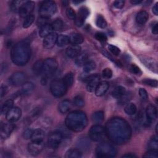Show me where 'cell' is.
Returning <instances> with one entry per match:
<instances>
[{
  "instance_id": "d6986e66",
  "label": "cell",
  "mask_w": 158,
  "mask_h": 158,
  "mask_svg": "<svg viewBox=\"0 0 158 158\" xmlns=\"http://www.w3.org/2000/svg\"><path fill=\"white\" fill-rule=\"evenodd\" d=\"M145 114L146 118L149 123L155 121L157 117V108L152 104L148 105L146 108Z\"/></svg>"
},
{
  "instance_id": "9f6ffc18",
  "label": "cell",
  "mask_w": 158,
  "mask_h": 158,
  "mask_svg": "<svg viewBox=\"0 0 158 158\" xmlns=\"http://www.w3.org/2000/svg\"><path fill=\"white\" fill-rule=\"evenodd\" d=\"M139 94L141 96V98L143 99H147L148 98V94L147 91H146V89H144V88H139Z\"/></svg>"
},
{
  "instance_id": "bcb514c9",
  "label": "cell",
  "mask_w": 158,
  "mask_h": 158,
  "mask_svg": "<svg viewBox=\"0 0 158 158\" xmlns=\"http://www.w3.org/2000/svg\"><path fill=\"white\" fill-rule=\"evenodd\" d=\"M143 83L146 85L150 86L151 87H154V88L157 87V85H158L157 81L156 80H153V79L146 78L144 80H143Z\"/></svg>"
},
{
  "instance_id": "d6a6232c",
  "label": "cell",
  "mask_w": 158,
  "mask_h": 158,
  "mask_svg": "<svg viewBox=\"0 0 158 158\" xmlns=\"http://www.w3.org/2000/svg\"><path fill=\"white\" fill-rule=\"evenodd\" d=\"M70 43L69 36L64 35H60L57 36L56 44L59 47H64Z\"/></svg>"
},
{
  "instance_id": "c3c4849f",
  "label": "cell",
  "mask_w": 158,
  "mask_h": 158,
  "mask_svg": "<svg viewBox=\"0 0 158 158\" xmlns=\"http://www.w3.org/2000/svg\"><path fill=\"white\" fill-rule=\"evenodd\" d=\"M108 49L114 56H118L120 53V49L118 48H117V46H114L112 44H109L108 46Z\"/></svg>"
},
{
  "instance_id": "ee69618b",
  "label": "cell",
  "mask_w": 158,
  "mask_h": 158,
  "mask_svg": "<svg viewBox=\"0 0 158 158\" xmlns=\"http://www.w3.org/2000/svg\"><path fill=\"white\" fill-rule=\"evenodd\" d=\"M73 104L77 107H81L85 105V101L83 97H81L80 95H78L73 98Z\"/></svg>"
},
{
  "instance_id": "f1b7e54d",
  "label": "cell",
  "mask_w": 158,
  "mask_h": 158,
  "mask_svg": "<svg viewBox=\"0 0 158 158\" xmlns=\"http://www.w3.org/2000/svg\"><path fill=\"white\" fill-rule=\"evenodd\" d=\"M88 60V54L86 52L80 54L75 59V64L77 66H83L84 64Z\"/></svg>"
},
{
  "instance_id": "003e7915",
  "label": "cell",
  "mask_w": 158,
  "mask_h": 158,
  "mask_svg": "<svg viewBox=\"0 0 158 158\" xmlns=\"http://www.w3.org/2000/svg\"><path fill=\"white\" fill-rule=\"evenodd\" d=\"M156 132L157 133V125H156Z\"/></svg>"
},
{
  "instance_id": "5b68a950",
  "label": "cell",
  "mask_w": 158,
  "mask_h": 158,
  "mask_svg": "<svg viewBox=\"0 0 158 158\" xmlns=\"http://www.w3.org/2000/svg\"><path fill=\"white\" fill-rule=\"evenodd\" d=\"M56 4L53 1H43L39 7V14L41 17L49 19L56 11Z\"/></svg>"
},
{
  "instance_id": "8992f818",
  "label": "cell",
  "mask_w": 158,
  "mask_h": 158,
  "mask_svg": "<svg viewBox=\"0 0 158 158\" xmlns=\"http://www.w3.org/2000/svg\"><path fill=\"white\" fill-rule=\"evenodd\" d=\"M67 88L62 80L56 79L51 81L50 85V90L53 96L57 98H60L65 94Z\"/></svg>"
},
{
  "instance_id": "44dd1931",
  "label": "cell",
  "mask_w": 158,
  "mask_h": 158,
  "mask_svg": "<svg viewBox=\"0 0 158 158\" xmlns=\"http://www.w3.org/2000/svg\"><path fill=\"white\" fill-rule=\"evenodd\" d=\"M81 47L79 45H71L66 49V54L70 58H76L81 53Z\"/></svg>"
},
{
  "instance_id": "8fae6325",
  "label": "cell",
  "mask_w": 158,
  "mask_h": 158,
  "mask_svg": "<svg viewBox=\"0 0 158 158\" xmlns=\"http://www.w3.org/2000/svg\"><path fill=\"white\" fill-rule=\"evenodd\" d=\"M27 79L25 73L22 72H16L11 75L9 78V83L14 86H18L22 85Z\"/></svg>"
},
{
  "instance_id": "f35d334b",
  "label": "cell",
  "mask_w": 158,
  "mask_h": 158,
  "mask_svg": "<svg viewBox=\"0 0 158 158\" xmlns=\"http://www.w3.org/2000/svg\"><path fill=\"white\" fill-rule=\"evenodd\" d=\"M148 147L149 150H156L157 151L158 149V139L157 136H154L148 142Z\"/></svg>"
},
{
  "instance_id": "9c48e42d",
  "label": "cell",
  "mask_w": 158,
  "mask_h": 158,
  "mask_svg": "<svg viewBox=\"0 0 158 158\" xmlns=\"http://www.w3.org/2000/svg\"><path fill=\"white\" fill-rule=\"evenodd\" d=\"M63 136L60 131H55L51 133L48 139V146L50 149H55L60 144Z\"/></svg>"
},
{
  "instance_id": "cb8c5ba5",
  "label": "cell",
  "mask_w": 158,
  "mask_h": 158,
  "mask_svg": "<svg viewBox=\"0 0 158 158\" xmlns=\"http://www.w3.org/2000/svg\"><path fill=\"white\" fill-rule=\"evenodd\" d=\"M69 41L73 45H78L84 41V38L81 35L78 33H72L69 36Z\"/></svg>"
},
{
  "instance_id": "30bf717a",
  "label": "cell",
  "mask_w": 158,
  "mask_h": 158,
  "mask_svg": "<svg viewBox=\"0 0 158 158\" xmlns=\"http://www.w3.org/2000/svg\"><path fill=\"white\" fill-rule=\"evenodd\" d=\"M100 76L98 74H93L84 78V81L86 85V90L89 92H93L98 84L100 82Z\"/></svg>"
},
{
  "instance_id": "1f68e13d",
  "label": "cell",
  "mask_w": 158,
  "mask_h": 158,
  "mask_svg": "<svg viewBox=\"0 0 158 158\" xmlns=\"http://www.w3.org/2000/svg\"><path fill=\"white\" fill-rule=\"evenodd\" d=\"M62 81H64V84L67 86V88H70L72 86L74 82V75L72 72L67 73L64 77Z\"/></svg>"
},
{
  "instance_id": "83f0119b",
  "label": "cell",
  "mask_w": 158,
  "mask_h": 158,
  "mask_svg": "<svg viewBox=\"0 0 158 158\" xmlns=\"http://www.w3.org/2000/svg\"><path fill=\"white\" fill-rule=\"evenodd\" d=\"M149 14L146 11L141 10L137 14L136 17V20L138 23L140 25L144 24L148 20Z\"/></svg>"
},
{
  "instance_id": "b9f144b4",
  "label": "cell",
  "mask_w": 158,
  "mask_h": 158,
  "mask_svg": "<svg viewBox=\"0 0 158 158\" xmlns=\"http://www.w3.org/2000/svg\"><path fill=\"white\" fill-rule=\"evenodd\" d=\"M96 24L97 27L101 28H104L107 27V22L104 17L101 14H98L97 15L96 19Z\"/></svg>"
},
{
  "instance_id": "f907efd6",
  "label": "cell",
  "mask_w": 158,
  "mask_h": 158,
  "mask_svg": "<svg viewBox=\"0 0 158 158\" xmlns=\"http://www.w3.org/2000/svg\"><path fill=\"white\" fill-rule=\"evenodd\" d=\"M66 15L67 17L70 20H75L76 18V14L73 9L71 7H68L66 10Z\"/></svg>"
},
{
  "instance_id": "6f0895ef",
  "label": "cell",
  "mask_w": 158,
  "mask_h": 158,
  "mask_svg": "<svg viewBox=\"0 0 158 158\" xmlns=\"http://www.w3.org/2000/svg\"><path fill=\"white\" fill-rule=\"evenodd\" d=\"M33 130H31V129H27L25 130V131L23 132V136L25 139H29V138H31V135H32V133H33Z\"/></svg>"
},
{
  "instance_id": "484cf974",
  "label": "cell",
  "mask_w": 158,
  "mask_h": 158,
  "mask_svg": "<svg viewBox=\"0 0 158 158\" xmlns=\"http://www.w3.org/2000/svg\"><path fill=\"white\" fill-rule=\"evenodd\" d=\"M52 27L51 24L47 23L45 24L41 27H40V31H39V35L41 37H46L49 34L51 33L52 31Z\"/></svg>"
},
{
  "instance_id": "6da1fadb",
  "label": "cell",
  "mask_w": 158,
  "mask_h": 158,
  "mask_svg": "<svg viewBox=\"0 0 158 158\" xmlns=\"http://www.w3.org/2000/svg\"><path fill=\"white\" fill-rule=\"evenodd\" d=\"M106 135L114 144L126 143L131 136V128L129 123L121 117H113L107 122Z\"/></svg>"
},
{
  "instance_id": "e575fe53",
  "label": "cell",
  "mask_w": 158,
  "mask_h": 158,
  "mask_svg": "<svg viewBox=\"0 0 158 158\" xmlns=\"http://www.w3.org/2000/svg\"><path fill=\"white\" fill-rule=\"evenodd\" d=\"M14 101L12 99H7L4 102L2 106L1 109V114H6L7 112L13 107Z\"/></svg>"
},
{
  "instance_id": "52a82bcc",
  "label": "cell",
  "mask_w": 158,
  "mask_h": 158,
  "mask_svg": "<svg viewBox=\"0 0 158 158\" xmlns=\"http://www.w3.org/2000/svg\"><path fill=\"white\" fill-rule=\"evenodd\" d=\"M106 135L105 128L100 125L92 126L89 131V137L94 141H100Z\"/></svg>"
},
{
  "instance_id": "4dcf8cb0",
  "label": "cell",
  "mask_w": 158,
  "mask_h": 158,
  "mask_svg": "<svg viewBox=\"0 0 158 158\" xmlns=\"http://www.w3.org/2000/svg\"><path fill=\"white\" fill-rule=\"evenodd\" d=\"M126 93L125 88L122 86H116L112 91V95L116 99L120 98Z\"/></svg>"
},
{
  "instance_id": "f546056e",
  "label": "cell",
  "mask_w": 158,
  "mask_h": 158,
  "mask_svg": "<svg viewBox=\"0 0 158 158\" xmlns=\"http://www.w3.org/2000/svg\"><path fill=\"white\" fill-rule=\"evenodd\" d=\"M77 146L80 150L86 151L89 149L90 142L86 138H82L78 139L77 142Z\"/></svg>"
},
{
  "instance_id": "11a10c76",
  "label": "cell",
  "mask_w": 158,
  "mask_h": 158,
  "mask_svg": "<svg viewBox=\"0 0 158 158\" xmlns=\"http://www.w3.org/2000/svg\"><path fill=\"white\" fill-rule=\"evenodd\" d=\"M47 23H49L48 22V19L42 17L39 18L38 20V22H37V24H38V26H40V27L45 25V24H47Z\"/></svg>"
},
{
  "instance_id": "d4e9b609",
  "label": "cell",
  "mask_w": 158,
  "mask_h": 158,
  "mask_svg": "<svg viewBox=\"0 0 158 158\" xmlns=\"http://www.w3.org/2000/svg\"><path fill=\"white\" fill-rule=\"evenodd\" d=\"M35 86L33 83L30 81H25L22 85V93L24 95H29L34 91Z\"/></svg>"
},
{
  "instance_id": "9a60e30c",
  "label": "cell",
  "mask_w": 158,
  "mask_h": 158,
  "mask_svg": "<svg viewBox=\"0 0 158 158\" xmlns=\"http://www.w3.org/2000/svg\"><path fill=\"white\" fill-rule=\"evenodd\" d=\"M22 110L18 107H13L6 114L7 120L10 123L17 122L21 117Z\"/></svg>"
},
{
  "instance_id": "f6af8a7d",
  "label": "cell",
  "mask_w": 158,
  "mask_h": 158,
  "mask_svg": "<svg viewBox=\"0 0 158 158\" xmlns=\"http://www.w3.org/2000/svg\"><path fill=\"white\" fill-rule=\"evenodd\" d=\"M24 2L23 1H13L11 3V9L14 11H19Z\"/></svg>"
},
{
  "instance_id": "91938a15",
  "label": "cell",
  "mask_w": 158,
  "mask_h": 158,
  "mask_svg": "<svg viewBox=\"0 0 158 158\" xmlns=\"http://www.w3.org/2000/svg\"><path fill=\"white\" fill-rule=\"evenodd\" d=\"M152 12L156 15H158V3H156L155 5L152 7Z\"/></svg>"
},
{
  "instance_id": "be15d7a7",
  "label": "cell",
  "mask_w": 158,
  "mask_h": 158,
  "mask_svg": "<svg viewBox=\"0 0 158 158\" xmlns=\"http://www.w3.org/2000/svg\"><path fill=\"white\" fill-rule=\"evenodd\" d=\"M143 1H140V0H131L130 1V2L133 4V5H136V4H140Z\"/></svg>"
},
{
  "instance_id": "db71d44e",
  "label": "cell",
  "mask_w": 158,
  "mask_h": 158,
  "mask_svg": "<svg viewBox=\"0 0 158 158\" xmlns=\"http://www.w3.org/2000/svg\"><path fill=\"white\" fill-rule=\"evenodd\" d=\"M124 4H125V1L123 0H117L114 1V6L118 9H122L124 6Z\"/></svg>"
},
{
  "instance_id": "603a6c76",
  "label": "cell",
  "mask_w": 158,
  "mask_h": 158,
  "mask_svg": "<svg viewBox=\"0 0 158 158\" xmlns=\"http://www.w3.org/2000/svg\"><path fill=\"white\" fill-rule=\"evenodd\" d=\"M44 138V132L41 129H36L33 131L31 140L32 141H36V142H41L43 141Z\"/></svg>"
},
{
  "instance_id": "277c9868",
  "label": "cell",
  "mask_w": 158,
  "mask_h": 158,
  "mask_svg": "<svg viewBox=\"0 0 158 158\" xmlns=\"http://www.w3.org/2000/svg\"><path fill=\"white\" fill-rule=\"evenodd\" d=\"M116 148L110 143L102 142L98 145L96 149V156L99 158L114 157L117 154Z\"/></svg>"
},
{
  "instance_id": "8d00e7d4",
  "label": "cell",
  "mask_w": 158,
  "mask_h": 158,
  "mask_svg": "<svg viewBox=\"0 0 158 158\" xmlns=\"http://www.w3.org/2000/svg\"><path fill=\"white\" fill-rule=\"evenodd\" d=\"M137 111L136 106L133 103H128L125 107V112L129 115H133L136 114Z\"/></svg>"
},
{
  "instance_id": "5bb4252c",
  "label": "cell",
  "mask_w": 158,
  "mask_h": 158,
  "mask_svg": "<svg viewBox=\"0 0 158 158\" xmlns=\"http://www.w3.org/2000/svg\"><path fill=\"white\" fill-rule=\"evenodd\" d=\"M140 60L142 63L151 71L157 73L158 70V64L156 60L148 56H141L139 57Z\"/></svg>"
},
{
  "instance_id": "7402d4cb",
  "label": "cell",
  "mask_w": 158,
  "mask_h": 158,
  "mask_svg": "<svg viewBox=\"0 0 158 158\" xmlns=\"http://www.w3.org/2000/svg\"><path fill=\"white\" fill-rule=\"evenodd\" d=\"M72 108V102L68 100L65 99L60 101L58 104V110L62 114L68 112Z\"/></svg>"
},
{
  "instance_id": "ffe728a7",
  "label": "cell",
  "mask_w": 158,
  "mask_h": 158,
  "mask_svg": "<svg viewBox=\"0 0 158 158\" xmlns=\"http://www.w3.org/2000/svg\"><path fill=\"white\" fill-rule=\"evenodd\" d=\"M109 87V84L107 81H100L96 89H95V94L97 96H102L104 94H105V93L107 92V91L108 90Z\"/></svg>"
},
{
  "instance_id": "03108f58",
  "label": "cell",
  "mask_w": 158,
  "mask_h": 158,
  "mask_svg": "<svg viewBox=\"0 0 158 158\" xmlns=\"http://www.w3.org/2000/svg\"><path fill=\"white\" fill-rule=\"evenodd\" d=\"M42 80H46V78H43ZM46 81H44V85H46Z\"/></svg>"
},
{
  "instance_id": "f5cc1de1",
  "label": "cell",
  "mask_w": 158,
  "mask_h": 158,
  "mask_svg": "<svg viewBox=\"0 0 158 158\" xmlns=\"http://www.w3.org/2000/svg\"><path fill=\"white\" fill-rule=\"evenodd\" d=\"M158 157L157 151L156 150H149L148 152H146L143 156V157H153L157 158Z\"/></svg>"
},
{
  "instance_id": "ac0fdd59",
  "label": "cell",
  "mask_w": 158,
  "mask_h": 158,
  "mask_svg": "<svg viewBox=\"0 0 158 158\" xmlns=\"http://www.w3.org/2000/svg\"><path fill=\"white\" fill-rule=\"evenodd\" d=\"M14 128H15V125L10 122L4 123L2 125H1V131H0L1 138L2 139L7 138L13 131Z\"/></svg>"
},
{
  "instance_id": "3957f363",
  "label": "cell",
  "mask_w": 158,
  "mask_h": 158,
  "mask_svg": "<svg viewBox=\"0 0 158 158\" xmlns=\"http://www.w3.org/2000/svg\"><path fill=\"white\" fill-rule=\"evenodd\" d=\"M65 123L70 130L79 132L83 130L86 127L88 118L85 112L81 110H75L67 115Z\"/></svg>"
},
{
  "instance_id": "681fc988",
  "label": "cell",
  "mask_w": 158,
  "mask_h": 158,
  "mask_svg": "<svg viewBox=\"0 0 158 158\" xmlns=\"http://www.w3.org/2000/svg\"><path fill=\"white\" fill-rule=\"evenodd\" d=\"M129 70L135 75H141L142 73L140 69L135 64H131L129 67Z\"/></svg>"
},
{
  "instance_id": "6125c7cd",
  "label": "cell",
  "mask_w": 158,
  "mask_h": 158,
  "mask_svg": "<svg viewBox=\"0 0 158 158\" xmlns=\"http://www.w3.org/2000/svg\"><path fill=\"white\" fill-rule=\"evenodd\" d=\"M122 157H126V158H134V157H136V156L131 154V153H129V154H125L122 156Z\"/></svg>"
},
{
  "instance_id": "4fadbf2b",
  "label": "cell",
  "mask_w": 158,
  "mask_h": 158,
  "mask_svg": "<svg viewBox=\"0 0 158 158\" xmlns=\"http://www.w3.org/2000/svg\"><path fill=\"white\" fill-rule=\"evenodd\" d=\"M89 14V10L87 7L83 6L80 8L75 18V24L77 27H81L84 23L85 20Z\"/></svg>"
},
{
  "instance_id": "d590c367",
  "label": "cell",
  "mask_w": 158,
  "mask_h": 158,
  "mask_svg": "<svg viewBox=\"0 0 158 158\" xmlns=\"http://www.w3.org/2000/svg\"><path fill=\"white\" fill-rule=\"evenodd\" d=\"M43 62L41 60L36 61L33 66V72L36 75H39L43 72Z\"/></svg>"
},
{
  "instance_id": "ab89813d",
  "label": "cell",
  "mask_w": 158,
  "mask_h": 158,
  "mask_svg": "<svg viewBox=\"0 0 158 158\" xmlns=\"http://www.w3.org/2000/svg\"><path fill=\"white\" fill-rule=\"evenodd\" d=\"M52 27V30H55V31H61L63 30L64 27V24L63 21L61 19H57L56 20H55L51 24Z\"/></svg>"
},
{
  "instance_id": "94428289",
  "label": "cell",
  "mask_w": 158,
  "mask_h": 158,
  "mask_svg": "<svg viewBox=\"0 0 158 158\" xmlns=\"http://www.w3.org/2000/svg\"><path fill=\"white\" fill-rule=\"evenodd\" d=\"M152 33L154 35H157L158 33V28H157V23H156L152 28Z\"/></svg>"
},
{
  "instance_id": "e7e4bbea",
  "label": "cell",
  "mask_w": 158,
  "mask_h": 158,
  "mask_svg": "<svg viewBox=\"0 0 158 158\" xmlns=\"http://www.w3.org/2000/svg\"><path fill=\"white\" fill-rule=\"evenodd\" d=\"M82 1H73V3H75V4H77V3H80V2H81Z\"/></svg>"
},
{
  "instance_id": "60d3db41",
  "label": "cell",
  "mask_w": 158,
  "mask_h": 158,
  "mask_svg": "<svg viewBox=\"0 0 158 158\" xmlns=\"http://www.w3.org/2000/svg\"><path fill=\"white\" fill-rule=\"evenodd\" d=\"M35 19V17L33 13L27 15L25 17V20L23 23V27L25 28H27L30 27L31 25V24L33 23Z\"/></svg>"
},
{
  "instance_id": "2e32d148",
  "label": "cell",
  "mask_w": 158,
  "mask_h": 158,
  "mask_svg": "<svg viewBox=\"0 0 158 158\" xmlns=\"http://www.w3.org/2000/svg\"><path fill=\"white\" fill-rule=\"evenodd\" d=\"M35 7V4L33 1H25L19 10V13L22 17H26L29 14H31Z\"/></svg>"
},
{
  "instance_id": "7c38bea8",
  "label": "cell",
  "mask_w": 158,
  "mask_h": 158,
  "mask_svg": "<svg viewBox=\"0 0 158 158\" xmlns=\"http://www.w3.org/2000/svg\"><path fill=\"white\" fill-rule=\"evenodd\" d=\"M44 148V141L36 142L31 141L28 144V151L29 153L32 156H36L39 154Z\"/></svg>"
},
{
  "instance_id": "816d5d0a",
  "label": "cell",
  "mask_w": 158,
  "mask_h": 158,
  "mask_svg": "<svg viewBox=\"0 0 158 158\" xmlns=\"http://www.w3.org/2000/svg\"><path fill=\"white\" fill-rule=\"evenodd\" d=\"M102 77L106 79L110 78L112 76V71L110 68H106L102 72Z\"/></svg>"
},
{
  "instance_id": "836d02e7",
  "label": "cell",
  "mask_w": 158,
  "mask_h": 158,
  "mask_svg": "<svg viewBox=\"0 0 158 158\" xmlns=\"http://www.w3.org/2000/svg\"><path fill=\"white\" fill-rule=\"evenodd\" d=\"M104 118V114L102 111H96L93 114L91 118L93 122L96 123H99L102 122Z\"/></svg>"
},
{
  "instance_id": "4316f807",
  "label": "cell",
  "mask_w": 158,
  "mask_h": 158,
  "mask_svg": "<svg viewBox=\"0 0 158 158\" xmlns=\"http://www.w3.org/2000/svg\"><path fill=\"white\" fill-rule=\"evenodd\" d=\"M82 156L81 151L79 149L71 148L69 149L65 154L67 158H80Z\"/></svg>"
},
{
  "instance_id": "74e56055",
  "label": "cell",
  "mask_w": 158,
  "mask_h": 158,
  "mask_svg": "<svg viewBox=\"0 0 158 158\" xmlns=\"http://www.w3.org/2000/svg\"><path fill=\"white\" fill-rule=\"evenodd\" d=\"M96 64L93 60H88L83 65V71L86 73H89L96 69Z\"/></svg>"
},
{
  "instance_id": "e0dca14e",
  "label": "cell",
  "mask_w": 158,
  "mask_h": 158,
  "mask_svg": "<svg viewBox=\"0 0 158 158\" xmlns=\"http://www.w3.org/2000/svg\"><path fill=\"white\" fill-rule=\"evenodd\" d=\"M57 36H58L56 33L52 32L51 33L44 37L43 41L44 48L46 49L52 48L56 44Z\"/></svg>"
},
{
  "instance_id": "680465c9",
  "label": "cell",
  "mask_w": 158,
  "mask_h": 158,
  "mask_svg": "<svg viewBox=\"0 0 158 158\" xmlns=\"http://www.w3.org/2000/svg\"><path fill=\"white\" fill-rule=\"evenodd\" d=\"M7 92V87L6 85H2L1 86V98H2Z\"/></svg>"
},
{
  "instance_id": "7bdbcfd3",
  "label": "cell",
  "mask_w": 158,
  "mask_h": 158,
  "mask_svg": "<svg viewBox=\"0 0 158 158\" xmlns=\"http://www.w3.org/2000/svg\"><path fill=\"white\" fill-rule=\"evenodd\" d=\"M132 98V94L131 93H125L120 98L118 99V104L123 105L127 104L128 101Z\"/></svg>"
},
{
  "instance_id": "ba28073f",
  "label": "cell",
  "mask_w": 158,
  "mask_h": 158,
  "mask_svg": "<svg viewBox=\"0 0 158 158\" xmlns=\"http://www.w3.org/2000/svg\"><path fill=\"white\" fill-rule=\"evenodd\" d=\"M57 67L58 63L56 60L53 58H48L43 62V72L45 77H50L56 72Z\"/></svg>"
},
{
  "instance_id": "7dc6e473",
  "label": "cell",
  "mask_w": 158,
  "mask_h": 158,
  "mask_svg": "<svg viewBox=\"0 0 158 158\" xmlns=\"http://www.w3.org/2000/svg\"><path fill=\"white\" fill-rule=\"evenodd\" d=\"M94 37L97 40H98L99 41H101V42L106 41L107 40L106 35L102 32L96 33L94 35Z\"/></svg>"
},
{
  "instance_id": "7a4b0ae2",
  "label": "cell",
  "mask_w": 158,
  "mask_h": 158,
  "mask_svg": "<svg viewBox=\"0 0 158 158\" xmlns=\"http://www.w3.org/2000/svg\"><path fill=\"white\" fill-rule=\"evenodd\" d=\"M31 54V48L28 43L23 40L19 42L12 48L10 57L14 64L19 66H22L29 61Z\"/></svg>"
}]
</instances>
